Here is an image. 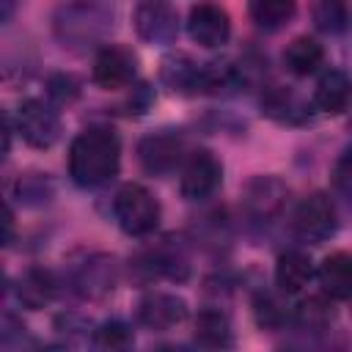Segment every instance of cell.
Returning <instances> with one entry per match:
<instances>
[{"mask_svg":"<svg viewBox=\"0 0 352 352\" xmlns=\"http://www.w3.org/2000/svg\"><path fill=\"white\" fill-rule=\"evenodd\" d=\"M121 168V140L107 126L82 129L69 146V176L77 187L96 190Z\"/></svg>","mask_w":352,"mask_h":352,"instance_id":"6da1fadb","label":"cell"},{"mask_svg":"<svg viewBox=\"0 0 352 352\" xmlns=\"http://www.w3.org/2000/svg\"><path fill=\"white\" fill-rule=\"evenodd\" d=\"M113 30V11L99 0L63 3L52 16V33L60 47L72 52H88L107 44Z\"/></svg>","mask_w":352,"mask_h":352,"instance_id":"7a4b0ae2","label":"cell"},{"mask_svg":"<svg viewBox=\"0 0 352 352\" xmlns=\"http://www.w3.org/2000/svg\"><path fill=\"white\" fill-rule=\"evenodd\" d=\"M118 283V261L110 253L88 250L66 264V286L85 302H99Z\"/></svg>","mask_w":352,"mask_h":352,"instance_id":"3957f363","label":"cell"},{"mask_svg":"<svg viewBox=\"0 0 352 352\" xmlns=\"http://www.w3.org/2000/svg\"><path fill=\"white\" fill-rule=\"evenodd\" d=\"M113 214L126 236H148L160 226V201L151 195L148 187L126 182L113 198Z\"/></svg>","mask_w":352,"mask_h":352,"instance_id":"277c9868","label":"cell"},{"mask_svg":"<svg viewBox=\"0 0 352 352\" xmlns=\"http://www.w3.org/2000/svg\"><path fill=\"white\" fill-rule=\"evenodd\" d=\"M14 132L30 146V148H52L60 140L63 124H60V110L50 99L30 96L19 102L16 116H14Z\"/></svg>","mask_w":352,"mask_h":352,"instance_id":"5b68a950","label":"cell"},{"mask_svg":"<svg viewBox=\"0 0 352 352\" xmlns=\"http://www.w3.org/2000/svg\"><path fill=\"white\" fill-rule=\"evenodd\" d=\"M292 231L300 242L322 245L338 231V206L330 192H308L292 212Z\"/></svg>","mask_w":352,"mask_h":352,"instance_id":"8992f818","label":"cell"},{"mask_svg":"<svg viewBox=\"0 0 352 352\" xmlns=\"http://www.w3.org/2000/svg\"><path fill=\"white\" fill-rule=\"evenodd\" d=\"M129 272L138 283H151V280H176V283H182L190 275V261H187V256L179 245L165 239L160 245H151V248L140 250L129 261Z\"/></svg>","mask_w":352,"mask_h":352,"instance_id":"52a82bcc","label":"cell"},{"mask_svg":"<svg viewBox=\"0 0 352 352\" xmlns=\"http://www.w3.org/2000/svg\"><path fill=\"white\" fill-rule=\"evenodd\" d=\"M187 140L179 129H157L138 140V162L148 176H168L182 168Z\"/></svg>","mask_w":352,"mask_h":352,"instance_id":"ba28073f","label":"cell"},{"mask_svg":"<svg viewBox=\"0 0 352 352\" xmlns=\"http://www.w3.org/2000/svg\"><path fill=\"white\" fill-rule=\"evenodd\" d=\"M179 170H182L179 192H182L184 201H192V204L209 201L223 184V162L206 148L187 151Z\"/></svg>","mask_w":352,"mask_h":352,"instance_id":"9c48e42d","label":"cell"},{"mask_svg":"<svg viewBox=\"0 0 352 352\" xmlns=\"http://www.w3.org/2000/svg\"><path fill=\"white\" fill-rule=\"evenodd\" d=\"M135 33L151 47H168L179 38V11L170 0H140L135 8Z\"/></svg>","mask_w":352,"mask_h":352,"instance_id":"30bf717a","label":"cell"},{"mask_svg":"<svg viewBox=\"0 0 352 352\" xmlns=\"http://www.w3.org/2000/svg\"><path fill=\"white\" fill-rule=\"evenodd\" d=\"M138 77V55L124 44H102L94 58L91 80L102 91L129 88Z\"/></svg>","mask_w":352,"mask_h":352,"instance_id":"8fae6325","label":"cell"},{"mask_svg":"<svg viewBox=\"0 0 352 352\" xmlns=\"http://www.w3.org/2000/svg\"><path fill=\"white\" fill-rule=\"evenodd\" d=\"M289 187L278 176H253L242 190V209L253 223H270L283 214Z\"/></svg>","mask_w":352,"mask_h":352,"instance_id":"7c38bea8","label":"cell"},{"mask_svg":"<svg viewBox=\"0 0 352 352\" xmlns=\"http://www.w3.org/2000/svg\"><path fill=\"white\" fill-rule=\"evenodd\" d=\"M160 80L168 91L182 96H198L206 94L209 80V60H195L187 52H170L160 63Z\"/></svg>","mask_w":352,"mask_h":352,"instance_id":"4fadbf2b","label":"cell"},{"mask_svg":"<svg viewBox=\"0 0 352 352\" xmlns=\"http://www.w3.org/2000/svg\"><path fill=\"white\" fill-rule=\"evenodd\" d=\"M187 36L204 50H220L231 38V16L217 3H195L187 14Z\"/></svg>","mask_w":352,"mask_h":352,"instance_id":"5bb4252c","label":"cell"},{"mask_svg":"<svg viewBox=\"0 0 352 352\" xmlns=\"http://www.w3.org/2000/svg\"><path fill=\"white\" fill-rule=\"evenodd\" d=\"M187 300L170 292H146L135 311L138 322L146 330H173L187 319Z\"/></svg>","mask_w":352,"mask_h":352,"instance_id":"9a60e30c","label":"cell"},{"mask_svg":"<svg viewBox=\"0 0 352 352\" xmlns=\"http://www.w3.org/2000/svg\"><path fill=\"white\" fill-rule=\"evenodd\" d=\"M261 110H264V116H270L272 121L286 124V126L308 124L314 116L311 102H305L300 94H294L286 85H270L261 94Z\"/></svg>","mask_w":352,"mask_h":352,"instance_id":"2e32d148","label":"cell"},{"mask_svg":"<svg viewBox=\"0 0 352 352\" xmlns=\"http://www.w3.org/2000/svg\"><path fill=\"white\" fill-rule=\"evenodd\" d=\"M60 286L63 283H60V278L52 270H47V267H30L16 280V300L25 308L38 311V308H47L50 302L58 300Z\"/></svg>","mask_w":352,"mask_h":352,"instance_id":"e0dca14e","label":"cell"},{"mask_svg":"<svg viewBox=\"0 0 352 352\" xmlns=\"http://www.w3.org/2000/svg\"><path fill=\"white\" fill-rule=\"evenodd\" d=\"M314 278L319 280L322 294H327L330 300H336V302L349 300V294H352V256L346 250H333L314 270Z\"/></svg>","mask_w":352,"mask_h":352,"instance_id":"ac0fdd59","label":"cell"},{"mask_svg":"<svg viewBox=\"0 0 352 352\" xmlns=\"http://www.w3.org/2000/svg\"><path fill=\"white\" fill-rule=\"evenodd\" d=\"M314 261L305 250L300 248H289L278 256L275 261V286L283 292V294H300L308 289V283L314 280Z\"/></svg>","mask_w":352,"mask_h":352,"instance_id":"d6986e66","label":"cell"},{"mask_svg":"<svg viewBox=\"0 0 352 352\" xmlns=\"http://www.w3.org/2000/svg\"><path fill=\"white\" fill-rule=\"evenodd\" d=\"M311 107L324 116H341L349 107V77L341 69H327L319 74Z\"/></svg>","mask_w":352,"mask_h":352,"instance_id":"ffe728a7","label":"cell"},{"mask_svg":"<svg viewBox=\"0 0 352 352\" xmlns=\"http://www.w3.org/2000/svg\"><path fill=\"white\" fill-rule=\"evenodd\" d=\"M333 322H336V300H330L327 294L302 297L292 308V319H289V324H294L302 333H327Z\"/></svg>","mask_w":352,"mask_h":352,"instance_id":"44dd1931","label":"cell"},{"mask_svg":"<svg viewBox=\"0 0 352 352\" xmlns=\"http://www.w3.org/2000/svg\"><path fill=\"white\" fill-rule=\"evenodd\" d=\"M195 341L201 346L209 349H226L234 346V327H231V316L220 308V305H204L195 316V330H192Z\"/></svg>","mask_w":352,"mask_h":352,"instance_id":"7402d4cb","label":"cell"},{"mask_svg":"<svg viewBox=\"0 0 352 352\" xmlns=\"http://www.w3.org/2000/svg\"><path fill=\"white\" fill-rule=\"evenodd\" d=\"M283 66L294 77H311L324 66V47L314 36H297L283 50Z\"/></svg>","mask_w":352,"mask_h":352,"instance_id":"603a6c76","label":"cell"},{"mask_svg":"<svg viewBox=\"0 0 352 352\" xmlns=\"http://www.w3.org/2000/svg\"><path fill=\"white\" fill-rule=\"evenodd\" d=\"M286 297L280 289L270 292V289H261L256 292L253 297V319L261 330H283L292 319V308L286 305Z\"/></svg>","mask_w":352,"mask_h":352,"instance_id":"cb8c5ba5","label":"cell"},{"mask_svg":"<svg viewBox=\"0 0 352 352\" xmlns=\"http://www.w3.org/2000/svg\"><path fill=\"white\" fill-rule=\"evenodd\" d=\"M248 14L256 28L275 33L294 19L297 0H248Z\"/></svg>","mask_w":352,"mask_h":352,"instance_id":"d4e9b609","label":"cell"},{"mask_svg":"<svg viewBox=\"0 0 352 352\" xmlns=\"http://www.w3.org/2000/svg\"><path fill=\"white\" fill-rule=\"evenodd\" d=\"M311 16H314V25L319 33L341 36L349 25V6H346V0H314Z\"/></svg>","mask_w":352,"mask_h":352,"instance_id":"484cf974","label":"cell"},{"mask_svg":"<svg viewBox=\"0 0 352 352\" xmlns=\"http://www.w3.org/2000/svg\"><path fill=\"white\" fill-rule=\"evenodd\" d=\"M91 341L99 349H126L135 344V333L124 319H107L91 330Z\"/></svg>","mask_w":352,"mask_h":352,"instance_id":"4316f807","label":"cell"},{"mask_svg":"<svg viewBox=\"0 0 352 352\" xmlns=\"http://www.w3.org/2000/svg\"><path fill=\"white\" fill-rule=\"evenodd\" d=\"M16 195L25 204H47L52 198V184H50L47 173L44 176L41 173H25L16 182Z\"/></svg>","mask_w":352,"mask_h":352,"instance_id":"83f0119b","label":"cell"},{"mask_svg":"<svg viewBox=\"0 0 352 352\" xmlns=\"http://www.w3.org/2000/svg\"><path fill=\"white\" fill-rule=\"evenodd\" d=\"M80 96V80L74 74H66V72H58L47 80V99L60 107V104H69Z\"/></svg>","mask_w":352,"mask_h":352,"instance_id":"f1b7e54d","label":"cell"},{"mask_svg":"<svg viewBox=\"0 0 352 352\" xmlns=\"http://www.w3.org/2000/svg\"><path fill=\"white\" fill-rule=\"evenodd\" d=\"M333 190L346 201L352 192V162H349V148L341 151V157L333 165Z\"/></svg>","mask_w":352,"mask_h":352,"instance_id":"f546056e","label":"cell"},{"mask_svg":"<svg viewBox=\"0 0 352 352\" xmlns=\"http://www.w3.org/2000/svg\"><path fill=\"white\" fill-rule=\"evenodd\" d=\"M16 234V220H14V212L11 206L0 198V248H6Z\"/></svg>","mask_w":352,"mask_h":352,"instance_id":"4dcf8cb0","label":"cell"},{"mask_svg":"<svg viewBox=\"0 0 352 352\" xmlns=\"http://www.w3.org/2000/svg\"><path fill=\"white\" fill-rule=\"evenodd\" d=\"M11 140H14V121L0 110V160L11 151Z\"/></svg>","mask_w":352,"mask_h":352,"instance_id":"1f68e13d","label":"cell"},{"mask_svg":"<svg viewBox=\"0 0 352 352\" xmlns=\"http://www.w3.org/2000/svg\"><path fill=\"white\" fill-rule=\"evenodd\" d=\"M16 8H19V0H0V28L14 19Z\"/></svg>","mask_w":352,"mask_h":352,"instance_id":"d6a6232c","label":"cell"},{"mask_svg":"<svg viewBox=\"0 0 352 352\" xmlns=\"http://www.w3.org/2000/svg\"><path fill=\"white\" fill-rule=\"evenodd\" d=\"M8 292V278H6V272L0 270V300H3V294Z\"/></svg>","mask_w":352,"mask_h":352,"instance_id":"836d02e7","label":"cell"}]
</instances>
